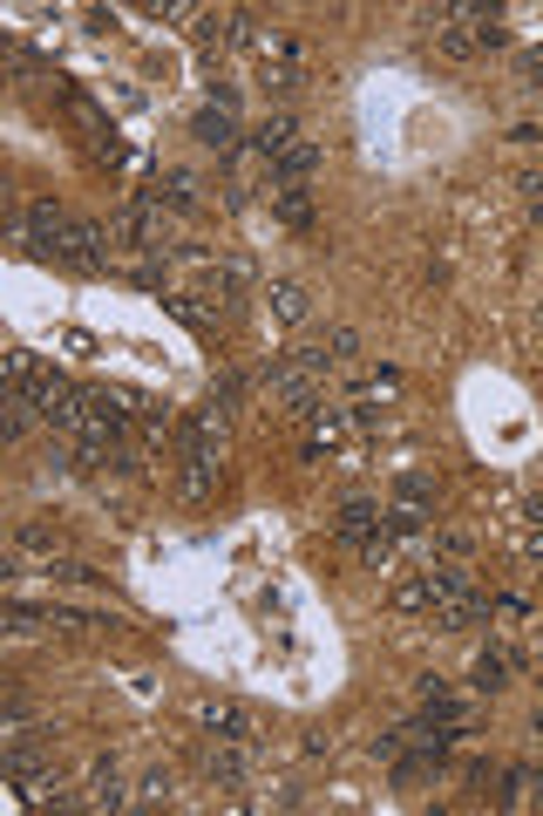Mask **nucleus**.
<instances>
[{
  "mask_svg": "<svg viewBox=\"0 0 543 816\" xmlns=\"http://www.w3.org/2000/svg\"><path fill=\"white\" fill-rule=\"evenodd\" d=\"M48 266H69V272H103L109 266V232L88 225V218H69V232L55 238Z\"/></svg>",
  "mask_w": 543,
  "mask_h": 816,
  "instance_id": "f257e3e1",
  "label": "nucleus"
},
{
  "mask_svg": "<svg viewBox=\"0 0 543 816\" xmlns=\"http://www.w3.org/2000/svg\"><path fill=\"white\" fill-rule=\"evenodd\" d=\"M346 435H354V416H346V408H312V416H306V435H299V456H306V463H327V456L346 450Z\"/></svg>",
  "mask_w": 543,
  "mask_h": 816,
  "instance_id": "f03ea898",
  "label": "nucleus"
},
{
  "mask_svg": "<svg viewBox=\"0 0 543 816\" xmlns=\"http://www.w3.org/2000/svg\"><path fill=\"white\" fill-rule=\"evenodd\" d=\"M380 531H388V511L374 504V497H346L340 504V517H333V538L346 545V551H361V545H374Z\"/></svg>",
  "mask_w": 543,
  "mask_h": 816,
  "instance_id": "7ed1b4c3",
  "label": "nucleus"
},
{
  "mask_svg": "<svg viewBox=\"0 0 543 816\" xmlns=\"http://www.w3.org/2000/svg\"><path fill=\"white\" fill-rule=\"evenodd\" d=\"M177 443H184V456H217L225 450V408H198V416H190L184 429H177Z\"/></svg>",
  "mask_w": 543,
  "mask_h": 816,
  "instance_id": "20e7f679",
  "label": "nucleus"
},
{
  "mask_svg": "<svg viewBox=\"0 0 543 816\" xmlns=\"http://www.w3.org/2000/svg\"><path fill=\"white\" fill-rule=\"evenodd\" d=\"M293 143H306V137H299V123H293V116H285V109H272V116L259 123V130H251V150H259V156H265V164H279V156H285V150H293Z\"/></svg>",
  "mask_w": 543,
  "mask_h": 816,
  "instance_id": "39448f33",
  "label": "nucleus"
},
{
  "mask_svg": "<svg viewBox=\"0 0 543 816\" xmlns=\"http://www.w3.org/2000/svg\"><path fill=\"white\" fill-rule=\"evenodd\" d=\"M272 218L285 232H312V191L306 184H272Z\"/></svg>",
  "mask_w": 543,
  "mask_h": 816,
  "instance_id": "423d86ee",
  "label": "nucleus"
},
{
  "mask_svg": "<svg viewBox=\"0 0 543 816\" xmlns=\"http://www.w3.org/2000/svg\"><path fill=\"white\" fill-rule=\"evenodd\" d=\"M198 721H204V728H211L217 742H251V714H245L238 701H204V708H198Z\"/></svg>",
  "mask_w": 543,
  "mask_h": 816,
  "instance_id": "0eeeda50",
  "label": "nucleus"
},
{
  "mask_svg": "<svg viewBox=\"0 0 543 816\" xmlns=\"http://www.w3.org/2000/svg\"><path fill=\"white\" fill-rule=\"evenodd\" d=\"M177 497H184V504H204V497H217V456H184Z\"/></svg>",
  "mask_w": 543,
  "mask_h": 816,
  "instance_id": "6e6552de",
  "label": "nucleus"
},
{
  "mask_svg": "<svg viewBox=\"0 0 543 816\" xmlns=\"http://www.w3.org/2000/svg\"><path fill=\"white\" fill-rule=\"evenodd\" d=\"M394 511L435 517V477H422V469H401V477H394Z\"/></svg>",
  "mask_w": 543,
  "mask_h": 816,
  "instance_id": "1a4fd4ad",
  "label": "nucleus"
},
{
  "mask_svg": "<svg viewBox=\"0 0 543 816\" xmlns=\"http://www.w3.org/2000/svg\"><path fill=\"white\" fill-rule=\"evenodd\" d=\"M204 776H211V790H245V742H225V748H211Z\"/></svg>",
  "mask_w": 543,
  "mask_h": 816,
  "instance_id": "9d476101",
  "label": "nucleus"
},
{
  "mask_svg": "<svg viewBox=\"0 0 543 816\" xmlns=\"http://www.w3.org/2000/svg\"><path fill=\"white\" fill-rule=\"evenodd\" d=\"M82 803H88V809H122V803H130L116 762H95V769H88V796H82Z\"/></svg>",
  "mask_w": 543,
  "mask_h": 816,
  "instance_id": "9b49d317",
  "label": "nucleus"
},
{
  "mask_svg": "<svg viewBox=\"0 0 543 816\" xmlns=\"http://www.w3.org/2000/svg\"><path fill=\"white\" fill-rule=\"evenodd\" d=\"M251 279V266L245 259H225V266H204V279H198V300H232L238 287Z\"/></svg>",
  "mask_w": 543,
  "mask_h": 816,
  "instance_id": "f8f14e48",
  "label": "nucleus"
},
{
  "mask_svg": "<svg viewBox=\"0 0 543 816\" xmlns=\"http://www.w3.org/2000/svg\"><path fill=\"white\" fill-rule=\"evenodd\" d=\"M299 82H306V61H299V48L265 55V96H293Z\"/></svg>",
  "mask_w": 543,
  "mask_h": 816,
  "instance_id": "ddd939ff",
  "label": "nucleus"
},
{
  "mask_svg": "<svg viewBox=\"0 0 543 816\" xmlns=\"http://www.w3.org/2000/svg\"><path fill=\"white\" fill-rule=\"evenodd\" d=\"M190 137H198L204 150H232V143H238V123H232V109H198Z\"/></svg>",
  "mask_w": 543,
  "mask_h": 816,
  "instance_id": "4468645a",
  "label": "nucleus"
},
{
  "mask_svg": "<svg viewBox=\"0 0 543 816\" xmlns=\"http://www.w3.org/2000/svg\"><path fill=\"white\" fill-rule=\"evenodd\" d=\"M164 313H170V320H184L190 334H217V313L198 306V293H164Z\"/></svg>",
  "mask_w": 543,
  "mask_h": 816,
  "instance_id": "2eb2a0df",
  "label": "nucleus"
},
{
  "mask_svg": "<svg viewBox=\"0 0 543 816\" xmlns=\"http://www.w3.org/2000/svg\"><path fill=\"white\" fill-rule=\"evenodd\" d=\"M435 48L449 55V61H469V55H483V42H475V27H462V21H456V8H449V27H435Z\"/></svg>",
  "mask_w": 543,
  "mask_h": 816,
  "instance_id": "dca6fc26",
  "label": "nucleus"
},
{
  "mask_svg": "<svg viewBox=\"0 0 543 816\" xmlns=\"http://www.w3.org/2000/svg\"><path fill=\"white\" fill-rule=\"evenodd\" d=\"M306 287H293V279H285V287H272V320H285V327H293V320H306Z\"/></svg>",
  "mask_w": 543,
  "mask_h": 816,
  "instance_id": "f3484780",
  "label": "nucleus"
},
{
  "mask_svg": "<svg viewBox=\"0 0 543 816\" xmlns=\"http://www.w3.org/2000/svg\"><path fill=\"white\" fill-rule=\"evenodd\" d=\"M509 667H517V661H509V653H475V687H483V695H496V687L509 680Z\"/></svg>",
  "mask_w": 543,
  "mask_h": 816,
  "instance_id": "a211bd4d",
  "label": "nucleus"
},
{
  "mask_svg": "<svg viewBox=\"0 0 543 816\" xmlns=\"http://www.w3.org/2000/svg\"><path fill=\"white\" fill-rule=\"evenodd\" d=\"M156 198L177 205V211H184V205H198V177H190V171H170L164 184H156Z\"/></svg>",
  "mask_w": 543,
  "mask_h": 816,
  "instance_id": "6ab92c4d",
  "label": "nucleus"
},
{
  "mask_svg": "<svg viewBox=\"0 0 543 816\" xmlns=\"http://www.w3.org/2000/svg\"><path fill=\"white\" fill-rule=\"evenodd\" d=\"M0 619H8V633H42V606H27V599H8V606H0Z\"/></svg>",
  "mask_w": 543,
  "mask_h": 816,
  "instance_id": "aec40b11",
  "label": "nucleus"
},
{
  "mask_svg": "<svg viewBox=\"0 0 543 816\" xmlns=\"http://www.w3.org/2000/svg\"><path fill=\"white\" fill-rule=\"evenodd\" d=\"M394 606H401V613H435L428 579H401V585H394Z\"/></svg>",
  "mask_w": 543,
  "mask_h": 816,
  "instance_id": "412c9836",
  "label": "nucleus"
},
{
  "mask_svg": "<svg viewBox=\"0 0 543 816\" xmlns=\"http://www.w3.org/2000/svg\"><path fill=\"white\" fill-rule=\"evenodd\" d=\"M170 790H177V776H170V769H150L143 790H137V803H170Z\"/></svg>",
  "mask_w": 543,
  "mask_h": 816,
  "instance_id": "4be33fe9",
  "label": "nucleus"
},
{
  "mask_svg": "<svg viewBox=\"0 0 543 816\" xmlns=\"http://www.w3.org/2000/svg\"><path fill=\"white\" fill-rule=\"evenodd\" d=\"M61 545V531H48V524H21V551H55Z\"/></svg>",
  "mask_w": 543,
  "mask_h": 816,
  "instance_id": "5701e85b",
  "label": "nucleus"
},
{
  "mask_svg": "<svg viewBox=\"0 0 543 816\" xmlns=\"http://www.w3.org/2000/svg\"><path fill=\"white\" fill-rule=\"evenodd\" d=\"M517 75H523V89H543V48H523V55H517Z\"/></svg>",
  "mask_w": 543,
  "mask_h": 816,
  "instance_id": "b1692460",
  "label": "nucleus"
},
{
  "mask_svg": "<svg viewBox=\"0 0 543 816\" xmlns=\"http://www.w3.org/2000/svg\"><path fill=\"white\" fill-rule=\"evenodd\" d=\"M327 348H333V361H346V354H361V334H354V327H333Z\"/></svg>",
  "mask_w": 543,
  "mask_h": 816,
  "instance_id": "393cba45",
  "label": "nucleus"
},
{
  "mask_svg": "<svg viewBox=\"0 0 543 816\" xmlns=\"http://www.w3.org/2000/svg\"><path fill=\"white\" fill-rule=\"evenodd\" d=\"M238 395H245V382H238V374H217V382H211V401H217V408H232Z\"/></svg>",
  "mask_w": 543,
  "mask_h": 816,
  "instance_id": "a878e982",
  "label": "nucleus"
},
{
  "mask_svg": "<svg viewBox=\"0 0 543 816\" xmlns=\"http://www.w3.org/2000/svg\"><path fill=\"white\" fill-rule=\"evenodd\" d=\"M435 551L462 564V558H469V538H462V531H435Z\"/></svg>",
  "mask_w": 543,
  "mask_h": 816,
  "instance_id": "bb28decb",
  "label": "nucleus"
},
{
  "mask_svg": "<svg viewBox=\"0 0 543 816\" xmlns=\"http://www.w3.org/2000/svg\"><path fill=\"white\" fill-rule=\"evenodd\" d=\"M130 279H137V287H143V293H164V266H156V259H143V266H137Z\"/></svg>",
  "mask_w": 543,
  "mask_h": 816,
  "instance_id": "cd10ccee",
  "label": "nucleus"
},
{
  "mask_svg": "<svg viewBox=\"0 0 543 816\" xmlns=\"http://www.w3.org/2000/svg\"><path fill=\"white\" fill-rule=\"evenodd\" d=\"M536 327H543V306H536Z\"/></svg>",
  "mask_w": 543,
  "mask_h": 816,
  "instance_id": "c85d7f7f",
  "label": "nucleus"
}]
</instances>
